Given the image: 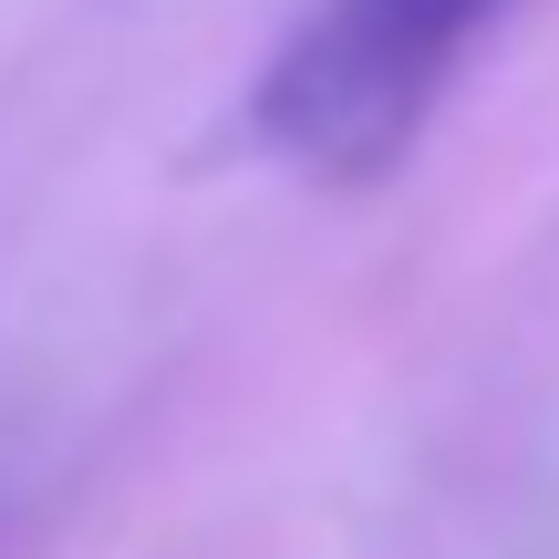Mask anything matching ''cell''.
I'll use <instances>...</instances> for the list:
<instances>
[{
  "label": "cell",
  "instance_id": "obj_1",
  "mask_svg": "<svg viewBox=\"0 0 559 559\" xmlns=\"http://www.w3.org/2000/svg\"><path fill=\"white\" fill-rule=\"evenodd\" d=\"M487 11L498 0H321L270 52L249 124L311 177H383L425 135Z\"/></svg>",
  "mask_w": 559,
  "mask_h": 559
}]
</instances>
